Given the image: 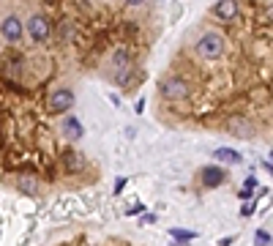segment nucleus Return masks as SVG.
<instances>
[{
    "label": "nucleus",
    "instance_id": "6e6552de",
    "mask_svg": "<svg viewBox=\"0 0 273 246\" xmlns=\"http://www.w3.org/2000/svg\"><path fill=\"white\" fill-rule=\"evenodd\" d=\"M63 167L69 170V172H79V170L85 167L82 154H77V151H66V154H63Z\"/></svg>",
    "mask_w": 273,
    "mask_h": 246
},
{
    "label": "nucleus",
    "instance_id": "423d86ee",
    "mask_svg": "<svg viewBox=\"0 0 273 246\" xmlns=\"http://www.w3.org/2000/svg\"><path fill=\"white\" fill-rule=\"evenodd\" d=\"M227 129H230V134L232 137H251L254 134V129H251V123L246 121V118H230V123H227Z\"/></svg>",
    "mask_w": 273,
    "mask_h": 246
},
{
    "label": "nucleus",
    "instance_id": "9d476101",
    "mask_svg": "<svg viewBox=\"0 0 273 246\" xmlns=\"http://www.w3.org/2000/svg\"><path fill=\"white\" fill-rule=\"evenodd\" d=\"M213 14H216L219 19H232L238 14V3L235 0H224V3H219L216 9H213Z\"/></svg>",
    "mask_w": 273,
    "mask_h": 246
},
{
    "label": "nucleus",
    "instance_id": "4be33fe9",
    "mask_svg": "<svg viewBox=\"0 0 273 246\" xmlns=\"http://www.w3.org/2000/svg\"><path fill=\"white\" fill-rule=\"evenodd\" d=\"M123 186H126V178H118V183H115V191H121Z\"/></svg>",
    "mask_w": 273,
    "mask_h": 246
},
{
    "label": "nucleus",
    "instance_id": "1a4fd4ad",
    "mask_svg": "<svg viewBox=\"0 0 273 246\" xmlns=\"http://www.w3.org/2000/svg\"><path fill=\"white\" fill-rule=\"evenodd\" d=\"M202 183L208 186V189H213V186H219V183H224V172L219 170V167H205L202 170Z\"/></svg>",
    "mask_w": 273,
    "mask_h": 246
},
{
    "label": "nucleus",
    "instance_id": "a211bd4d",
    "mask_svg": "<svg viewBox=\"0 0 273 246\" xmlns=\"http://www.w3.org/2000/svg\"><path fill=\"white\" fill-rule=\"evenodd\" d=\"M22 69H25V63L19 61V58H14V61L9 63V74H14V71H22Z\"/></svg>",
    "mask_w": 273,
    "mask_h": 246
},
{
    "label": "nucleus",
    "instance_id": "dca6fc26",
    "mask_svg": "<svg viewBox=\"0 0 273 246\" xmlns=\"http://www.w3.org/2000/svg\"><path fill=\"white\" fill-rule=\"evenodd\" d=\"M115 79H118L121 85H129V79H131V69H123V71H118V74H115Z\"/></svg>",
    "mask_w": 273,
    "mask_h": 246
},
{
    "label": "nucleus",
    "instance_id": "ddd939ff",
    "mask_svg": "<svg viewBox=\"0 0 273 246\" xmlns=\"http://www.w3.org/2000/svg\"><path fill=\"white\" fill-rule=\"evenodd\" d=\"M216 156H219V162H227V164L241 162V154H238V151H232V148H219Z\"/></svg>",
    "mask_w": 273,
    "mask_h": 246
},
{
    "label": "nucleus",
    "instance_id": "39448f33",
    "mask_svg": "<svg viewBox=\"0 0 273 246\" xmlns=\"http://www.w3.org/2000/svg\"><path fill=\"white\" fill-rule=\"evenodd\" d=\"M161 93L167 99H186L189 96V85H186L183 79H178V77H170V79H164Z\"/></svg>",
    "mask_w": 273,
    "mask_h": 246
},
{
    "label": "nucleus",
    "instance_id": "20e7f679",
    "mask_svg": "<svg viewBox=\"0 0 273 246\" xmlns=\"http://www.w3.org/2000/svg\"><path fill=\"white\" fill-rule=\"evenodd\" d=\"M0 33H3V38L6 41H19L22 38V33H25V25H22V19L14 17V14H9L0 22Z\"/></svg>",
    "mask_w": 273,
    "mask_h": 246
},
{
    "label": "nucleus",
    "instance_id": "f257e3e1",
    "mask_svg": "<svg viewBox=\"0 0 273 246\" xmlns=\"http://www.w3.org/2000/svg\"><path fill=\"white\" fill-rule=\"evenodd\" d=\"M222 52H224V38L219 33H205L197 41V55L205 58V61H216V58H222Z\"/></svg>",
    "mask_w": 273,
    "mask_h": 246
},
{
    "label": "nucleus",
    "instance_id": "7ed1b4c3",
    "mask_svg": "<svg viewBox=\"0 0 273 246\" xmlns=\"http://www.w3.org/2000/svg\"><path fill=\"white\" fill-rule=\"evenodd\" d=\"M25 30L30 33V38L33 41H46L49 38V33H52V25H49V19H46L44 14H33L30 19H28V25H25Z\"/></svg>",
    "mask_w": 273,
    "mask_h": 246
},
{
    "label": "nucleus",
    "instance_id": "f03ea898",
    "mask_svg": "<svg viewBox=\"0 0 273 246\" xmlns=\"http://www.w3.org/2000/svg\"><path fill=\"white\" fill-rule=\"evenodd\" d=\"M74 107V93L69 88H58L49 93V102H46V110L52 112V115H63V112H69Z\"/></svg>",
    "mask_w": 273,
    "mask_h": 246
},
{
    "label": "nucleus",
    "instance_id": "0eeeda50",
    "mask_svg": "<svg viewBox=\"0 0 273 246\" xmlns=\"http://www.w3.org/2000/svg\"><path fill=\"white\" fill-rule=\"evenodd\" d=\"M110 63H112V71H115V74H118V71H123V69H131V52L126 50V46H118V50L112 52Z\"/></svg>",
    "mask_w": 273,
    "mask_h": 246
},
{
    "label": "nucleus",
    "instance_id": "f3484780",
    "mask_svg": "<svg viewBox=\"0 0 273 246\" xmlns=\"http://www.w3.org/2000/svg\"><path fill=\"white\" fill-rule=\"evenodd\" d=\"M61 36H63V38H71V36H74V28H71V22H61Z\"/></svg>",
    "mask_w": 273,
    "mask_h": 246
},
{
    "label": "nucleus",
    "instance_id": "412c9836",
    "mask_svg": "<svg viewBox=\"0 0 273 246\" xmlns=\"http://www.w3.org/2000/svg\"><path fill=\"white\" fill-rule=\"evenodd\" d=\"M251 211H254V203H246V205H243V214H246V216H249V214H251Z\"/></svg>",
    "mask_w": 273,
    "mask_h": 246
},
{
    "label": "nucleus",
    "instance_id": "2eb2a0df",
    "mask_svg": "<svg viewBox=\"0 0 273 246\" xmlns=\"http://www.w3.org/2000/svg\"><path fill=\"white\" fill-rule=\"evenodd\" d=\"M257 246H270V232L268 230H257Z\"/></svg>",
    "mask_w": 273,
    "mask_h": 246
},
{
    "label": "nucleus",
    "instance_id": "9b49d317",
    "mask_svg": "<svg viewBox=\"0 0 273 246\" xmlns=\"http://www.w3.org/2000/svg\"><path fill=\"white\" fill-rule=\"evenodd\" d=\"M17 186H19V191H22V194H38V178H33V175H22L17 181Z\"/></svg>",
    "mask_w": 273,
    "mask_h": 246
},
{
    "label": "nucleus",
    "instance_id": "f8f14e48",
    "mask_svg": "<svg viewBox=\"0 0 273 246\" xmlns=\"http://www.w3.org/2000/svg\"><path fill=\"white\" fill-rule=\"evenodd\" d=\"M63 131H66V134H69L71 139H77V137H82V123H79V121H77L74 115H66Z\"/></svg>",
    "mask_w": 273,
    "mask_h": 246
},
{
    "label": "nucleus",
    "instance_id": "aec40b11",
    "mask_svg": "<svg viewBox=\"0 0 273 246\" xmlns=\"http://www.w3.org/2000/svg\"><path fill=\"white\" fill-rule=\"evenodd\" d=\"M142 222H145V224H153V222H156V216H153V214H145Z\"/></svg>",
    "mask_w": 273,
    "mask_h": 246
},
{
    "label": "nucleus",
    "instance_id": "6ab92c4d",
    "mask_svg": "<svg viewBox=\"0 0 273 246\" xmlns=\"http://www.w3.org/2000/svg\"><path fill=\"white\" fill-rule=\"evenodd\" d=\"M257 186V178H246V191H251Z\"/></svg>",
    "mask_w": 273,
    "mask_h": 246
},
{
    "label": "nucleus",
    "instance_id": "4468645a",
    "mask_svg": "<svg viewBox=\"0 0 273 246\" xmlns=\"http://www.w3.org/2000/svg\"><path fill=\"white\" fill-rule=\"evenodd\" d=\"M172 238H175V241H191V238H194V232H189V230H175V227H172Z\"/></svg>",
    "mask_w": 273,
    "mask_h": 246
}]
</instances>
